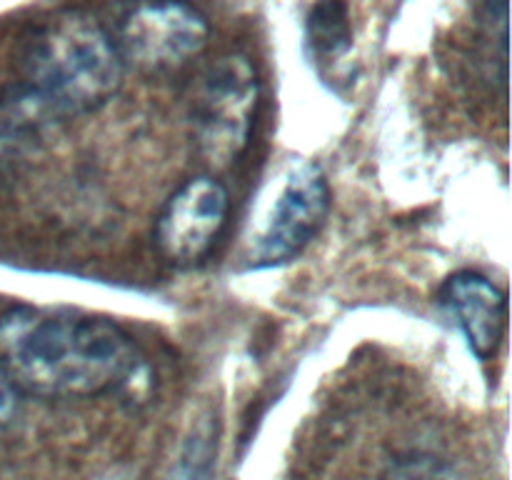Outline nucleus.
I'll list each match as a JSON object with an SVG mask.
<instances>
[{"label": "nucleus", "mask_w": 512, "mask_h": 480, "mask_svg": "<svg viewBox=\"0 0 512 480\" xmlns=\"http://www.w3.org/2000/svg\"><path fill=\"white\" fill-rule=\"evenodd\" d=\"M0 365L28 395L95 398L128 388L143 358L115 320L23 305L0 315Z\"/></svg>", "instance_id": "nucleus-1"}, {"label": "nucleus", "mask_w": 512, "mask_h": 480, "mask_svg": "<svg viewBox=\"0 0 512 480\" xmlns=\"http://www.w3.org/2000/svg\"><path fill=\"white\" fill-rule=\"evenodd\" d=\"M115 40L95 18L63 13L40 25L23 50V78L3 105L23 125L85 115L108 103L123 80Z\"/></svg>", "instance_id": "nucleus-2"}, {"label": "nucleus", "mask_w": 512, "mask_h": 480, "mask_svg": "<svg viewBox=\"0 0 512 480\" xmlns=\"http://www.w3.org/2000/svg\"><path fill=\"white\" fill-rule=\"evenodd\" d=\"M258 105L260 80L253 60L243 53L213 60L200 80L193 105L195 148L210 168L228 170L243 158Z\"/></svg>", "instance_id": "nucleus-3"}, {"label": "nucleus", "mask_w": 512, "mask_h": 480, "mask_svg": "<svg viewBox=\"0 0 512 480\" xmlns=\"http://www.w3.org/2000/svg\"><path fill=\"white\" fill-rule=\"evenodd\" d=\"M123 65L140 73H173L198 58L210 40V25L185 0H138L113 33Z\"/></svg>", "instance_id": "nucleus-4"}, {"label": "nucleus", "mask_w": 512, "mask_h": 480, "mask_svg": "<svg viewBox=\"0 0 512 480\" xmlns=\"http://www.w3.org/2000/svg\"><path fill=\"white\" fill-rule=\"evenodd\" d=\"M228 190L213 175L180 185L155 220V245L173 265H195L213 250L228 223Z\"/></svg>", "instance_id": "nucleus-5"}, {"label": "nucleus", "mask_w": 512, "mask_h": 480, "mask_svg": "<svg viewBox=\"0 0 512 480\" xmlns=\"http://www.w3.org/2000/svg\"><path fill=\"white\" fill-rule=\"evenodd\" d=\"M330 185L315 163H303L288 175L275 198L263 233L255 243V263L283 265L298 258L330 213Z\"/></svg>", "instance_id": "nucleus-6"}, {"label": "nucleus", "mask_w": 512, "mask_h": 480, "mask_svg": "<svg viewBox=\"0 0 512 480\" xmlns=\"http://www.w3.org/2000/svg\"><path fill=\"white\" fill-rule=\"evenodd\" d=\"M440 300L453 313L475 358H495L508 328V298L503 290L475 270H460L445 280Z\"/></svg>", "instance_id": "nucleus-7"}, {"label": "nucleus", "mask_w": 512, "mask_h": 480, "mask_svg": "<svg viewBox=\"0 0 512 480\" xmlns=\"http://www.w3.org/2000/svg\"><path fill=\"white\" fill-rule=\"evenodd\" d=\"M310 50L318 60H338L353 45V28L345 0H315L308 15Z\"/></svg>", "instance_id": "nucleus-8"}, {"label": "nucleus", "mask_w": 512, "mask_h": 480, "mask_svg": "<svg viewBox=\"0 0 512 480\" xmlns=\"http://www.w3.org/2000/svg\"><path fill=\"white\" fill-rule=\"evenodd\" d=\"M220 443V420L213 413L195 420L185 435L183 448L173 465L170 480H210L215 473V455Z\"/></svg>", "instance_id": "nucleus-9"}, {"label": "nucleus", "mask_w": 512, "mask_h": 480, "mask_svg": "<svg viewBox=\"0 0 512 480\" xmlns=\"http://www.w3.org/2000/svg\"><path fill=\"white\" fill-rule=\"evenodd\" d=\"M390 480H455L445 465L433 463V460H410V463L398 465L390 475Z\"/></svg>", "instance_id": "nucleus-10"}, {"label": "nucleus", "mask_w": 512, "mask_h": 480, "mask_svg": "<svg viewBox=\"0 0 512 480\" xmlns=\"http://www.w3.org/2000/svg\"><path fill=\"white\" fill-rule=\"evenodd\" d=\"M20 395L23 390L15 385V380L0 365V428L10 425L20 413Z\"/></svg>", "instance_id": "nucleus-11"}]
</instances>
